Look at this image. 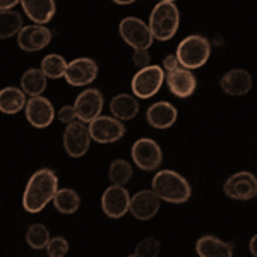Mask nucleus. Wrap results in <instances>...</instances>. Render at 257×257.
I'll return each instance as SVG.
<instances>
[{
  "label": "nucleus",
  "mask_w": 257,
  "mask_h": 257,
  "mask_svg": "<svg viewBox=\"0 0 257 257\" xmlns=\"http://www.w3.org/2000/svg\"><path fill=\"white\" fill-rule=\"evenodd\" d=\"M113 4H117V6H131V4L138 2V0H111Z\"/></svg>",
  "instance_id": "nucleus-37"
},
{
  "label": "nucleus",
  "mask_w": 257,
  "mask_h": 257,
  "mask_svg": "<svg viewBox=\"0 0 257 257\" xmlns=\"http://www.w3.org/2000/svg\"><path fill=\"white\" fill-rule=\"evenodd\" d=\"M153 192L158 196L161 201L170 202V204H182L187 202L192 196L190 184L185 180L180 173L173 170H160L153 177Z\"/></svg>",
  "instance_id": "nucleus-2"
},
{
  "label": "nucleus",
  "mask_w": 257,
  "mask_h": 257,
  "mask_svg": "<svg viewBox=\"0 0 257 257\" xmlns=\"http://www.w3.org/2000/svg\"><path fill=\"white\" fill-rule=\"evenodd\" d=\"M225 196L235 201H250L257 197V177L250 172H238L225 182Z\"/></svg>",
  "instance_id": "nucleus-11"
},
{
  "label": "nucleus",
  "mask_w": 257,
  "mask_h": 257,
  "mask_svg": "<svg viewBox=\"0 0 257 257\" xmlns=\"http://www.w3.org/2000/svg\"><path fill=\"white\" fill-rule=\"evenodd\" d=\"M41 70L48 79H60L65 76V69H67V60L59 53H50L41 60Z\"/></svg>",
  "instance_id": "nucleus-27"
},
{
  "label": "nucleus",
  "mask_w": 257,
  "mask_h": 257,
  "mask_svg": "<svg viewBox=\"0 0 257 257\" xmlns=\"http://www.w3.org/2000/svg\"><path fill=\"white\" fill-rule=\"evenodd\" d=\"M177 108L168 101H158L151 105L146 111V120L155 128H170L177 122Z\"/></svg>",
  "instance_id": "nucleus-20"
},
{
  "label": "nucleus",
  "mask_w": 257,
  "mask_h": 257,
  "mask_svg": "<svg viewBox=\"0 0 257 257\" xmlns=\"http://www.w3.org/2000/svg\"><path fill=\"white\" fill-rule=\"evenodd\" d=\"M88 131L91 141H96L99 144L117 143L125 136V127H123L122 120L115 117H106V115H99L94 120H91Z\"/></svg>",
  "instance_id": "nucleus-8"
},
{
  "label": "nucleus",
  "mask_w": 257,
  "mask_h": 257,
  "mask_svg": "<svg viewBox=\"0 0 257 257\" xmlns=\"http://www.w3.org/2000/svg\"><path fill=\"white\" fill-rule=\"evenodd\" d=\"M177 59L185 69H199L208 62L211 55V43L202 35H190L180 41L177 48Z\"/></svg>",
  "instance_id": "nucleus-4"
},
{
  "label": "nucleus",
  "mask_w": 257,
  "mask_h": 257,
  "mask_svg": "<svg viewBox=\"0 0 257 257\" xmlns=\"http://www.w3.org/2000/svg\"><path fill=\"white\" fill-rule=\"evenodd\" d=\"M196 252L201 257H231L233 255V245L225 240H219L213 235H204L197 240Z\"/></svg>",
  "instance_id": "nucleus-21"
},
{
  "label": "nucleus",
  "mask_w": 257,
  "mask_h": 257,
  "mask_svg": "<svg viewBox=\"0 0 257 257\" xmlns=\"http://www.w3.org/2000/svg\"><path fill=\"white\" fill-rule=\"evenodd\" d=\"M47 81L48 77L41 69H28L21 77V89L28 96H40L47 89Z\"/></svg>",
  "instance_id": "nucleus-24"
},
{
  "label": "nucleus",
  "mask_w": 257,
  "mask_h": 257,
  "mask_svg": "<svg viewBox=\"0 0 257 257\" xmlns=\"http://www.w3.org/2000/svg\"><path fill=\"white\" fill-rule=\"evenodd\" d=\"M160 250H161V245H160L158 240L155 237H148L138 243L136 252L132 255L134 257H156V255H160Z\"/></svg>",
  "instance_id": "nucleus-30"
},
{
  "label": "nucleus",
  "mask_w": 257,
  "mask_h": 257,
  "mask_svg": "<svg viewBox=\"0 0 257 257\" xmlns=\"http://www.w3.org/2000/svg\"><path fill=\"white\" fill-rule=\"evenodd\" d=\"M118 33H120V36H122V40L134 50H138V48L149 50L153 41H155L149 26L144 21H141L138 18H125L120 21Z\"/></svg>",
  "instance_id": "nucleus-9"
},
{
  "label": "nucleus",
  "mask_w": 257,
  "mask_h": 257,
  "mask_svg": "<svg viewBox=\"0 0 257 257\" xmlns=\"http://www.w3.org/2000/svg\"><path fill=\"white\" fill-rule=\"evenodd\" d=\"M98 77V64L89 57H79L67 64L64 79L69 86L74 88H82L89 86L91 82Z\"/></svg>",
  "instance_id": "nucleus-10"
},
{
  "label": "nucleus",
  "mask_w": 257,
  "mask_h": 257,
  "mask_svg": "<svg viewBox=\"0 0 257 257\" xmlns=\"http://www.w3.org/2000/svg\"><path fill=\"white\" fill-rule=\"evenodd\" d=\"M26 93L21 88L14 86H7V88L0 89V113L6 115H16L21 110H24L26 105Z\"/></svg>",
  "instance_id": "nucleus-23"
},
{
  "label": "nucleus",
  "mask_w": 257,
  "mask_h": 257,
  "mask_svg": "<svg viewBox=\"0 0 257 257\" xmlns=\"http://www.w3.org/2000/svg\"><path fill=\"white\" fill-rule=\"evenodd\" d=\"M178 65H180V62H178L177 55H167L163 59V67H165L167 72H170V70H173V69H177Z\"/></svg>",
  "instance_id": "nucleus-34"
},
{
  "label": "nucleus",
  "mask_w": 257,
  "mask_h": 257,
  "mask_svg": "<svg viewBox=\"0 0 257 257\" xmlns=\"http://www.w3.org/2000/svg\"><path fill=\"white\" fill-rule=\"evenodd\" d=\"M23 28V16L19 12L7 9L0 11V40L16 36Z\"/></svg>",
  "instance_id": "nucleus-26"
},
{
  "label": "nucleus",
  "mask_w": 257,
  "mask_h": 257,
  "mask_svg": "<svg viewBox=\"0 0 257 257\" xmlns=\"http://www.w3.org/2000/svg\"><path fill=\"white\" fill-rule=\"evenodd\" d=\"M62 143H64V149L70 158H82L88 153L91 144V136L86 123L81 120H74V122L67 123Z\"/></svg>",
  "instance_id": "nucleus-7"
},
{
  "label": "nucleus",
  "mask_w": 257,
  "mask_h": 257,
  "mask_svg": "<svg viewBox=\"0 0 257 257\" xmlns=\"http://www.w3.org/2000/svg\"><path fill=\"white\" fill-rule=\"evenodd\" d=\"M132 62L138 69H143V67H148L151 65V55H149L148 48H138L134 50V55H132Z\"/></svg>",
  "instance_id": "nucleus-32"
},
{
  "label": "nucleus",
  "mask_w": 257,
  "mask_h": 257,
  "mask_svg": "<svg viewBox=\"0 0 257 257\" xmlns=\"http://www.w3.org/2000/svg\"><path fill=\"white\" fill-rule=\"evenodd\" d=\"M57 117H59V120L62 123H70V122H74V120L77 118V115H76V108H74V105H64L62 108L59 110V113H57Z\"/></svg>",
  "instance_id": "nucleus-33"
},
{
  "label": "nucleus",
  "mask_w": 257,
  "mask_h": 257,
  "mask_svg": "<svg viewBox=\"0 0 257 257\" xmlns=\"http://www.w3.org/2000/svg\"><path fill=\"white\" fill-rule=\"evenodd\" d=\"M69 252V242L64 237H53L47 243V254L50 257H64Z\"/></svg>",
  "instance_id": "nucleus-31"
},
{
  "label": "nucleus",
  "mask_w": 257,
  "mask_h": 257,
  "mask_svg": "<svg viewBox=\"0 0 257 257\" xmlns=\"http://www.w3.org/2000/svg\"><path fill=\"white\" fill-rule=\"evenodd\" d=\"M132 165L125 160H113L108 168V178L115 185H125L132 178Z\"/></svg>",
  "instance_id": "nucleus-28"
},
{
  "label": "nucleus",
  "mask_w": 257,
  "mask_h": 257,
  "mask_svg": "<svg viewBox=\"0 0 257 257\" xmlns=\"http://www.w3.org/2000/svg\"><path fill=\"white\" fill-rule=\"evenodd\" d=\"M131 156L132 161L143 172H155L163 163V153H161L160 144L149 138L136 141L134 146L131 149Z\"/></svg>",
  "instance_id": "nucleus-6"
},
{
  "label": "nucleus",
  "mask_w": 257,
  "mask_h": 257,
  "mask_svg": "<svg viewBox=\"0 0 257 257\" xmlns=\"http://www.w3.org/2000/svg\"><path fill=\"white\" fill-rule=\"evenodd\" d=\"M163 2H177V0H163Z\"/></svg>",
  "instance_id": "nucleus-38"
},
{
  "label": "nucleus",
  "mask_w": 257,
  "mask_h": 257,
  "mask_svg": "<svg viewBox=\"0 0 257 257\" xmlns=\"http://www.w3.org/2000/svg\"><path fill=\"white\" fill-rule=\"evenodd\" d=\"M165 79H167L170 93L177 98L192 96L197 86L196 76L190 72V69H185V67H177V69L170 70V72H167V76H165Z\"/></svg>",
  "instance_id": "nucleus-17"
},
{
  "label": "nucleus",
  "mask_w": 257,
  "mask_h": 257,
  "mask_svg": "<svg viewBox=\"0 0 257 257\" xmlns=\"http://www.w3.org/2000/svg\"><path fill=\"white\" fill-rule=\"evenodd\" d=\"M149 30L155 40L158 41H168L177 35L178 26H180V12L178 7L173 2H163L156 4L149 16Z\"/></svg>",
  "instance_id": "nucleus-3"
},
{
  "label": "nucleus",
  "mask_w": 257,
  "mask_h": 257,
  "mask_svg": "<svg viewBox=\"0 0 257 257\" xmlns=\"http://www.w3.org/2000/svg\"><path fill=\"white\" fill-rule=\"evenodd\" d=\"M219 86L230 96H243L252 89V76L245 69H231L221 77Z\"/></svg>",
  "instance_id": "nucleus-18"
},
{
  "label": "nucleus",
  "mask_w": 257,
  "mask_h": 257,
  "mask_svg": "<svg viewBox=\"0 0 257 257\" xmlns=\"http://www.w3.org/2000/svg\"><path fill=\"white\" fill-rule=\"evenodd\" d=\"M59 190V178L50 168H41L35 172L28 180V185L23 194V208L31 214L41 213Z\"/></svg>",
  "instance_id": "nucleus-1"
},
{
  "label": "nucleus",
  "mask_w": 257,
  "mask_h": 257,
  "mask_svg": "<svg viewBox=\"0 0 257 257\" xmlns=\"http://www.w3.org/2000/svg\"><path fill=\"white\" fill-rule=\"evenodd\" d=\"M21 0H0V11H7V9H14Z\"/></svg>",
  "instance_id": "nucleus-35"
},
{
  "label": "nucleus",
  "mask_w": 257,
  "mask_h": 257,
  "mask_svg": "<svg viewBox=\"0 0 257 257\" xmlns=\"http://www.w3.org/2000/svg\"><path fill=\"white\" fill-rule=\"evenodd\" d=\"M161 199L151 190H139L136 196L131 197V208L128 211L132 216L139 221H148V219L155 218L156 213L160 211Z\"/></svg>",
  "instance_id": "nucleus-16"
},
{
  "label": "nucleus",
  "mask_w": 257,
  "mask_h": 257,
  "mask_svg": "<svg viewBox=\"0 0 257 257\" xmlns=\"http://www.w3.org/2000/svg\"><path fill=\"white\" fill-rule=\"evenodd\" d=\"M103 105H105V98H103L101 91L94 89V88L84 89L79 96L76 98V103H74L77 120H81V122H84V123H89L91 120H94L101 115Z\"/></svg>",
  "instance_id": "nucleus-14"
},
{
  "label": "nucleus",
  "mask_w": 257,
  "mask_h": 257,
  "mask_svg": "<svg viewBox=\"0 0 257 257\" xmlns=\"http://www.w3.org/2000/svg\"><path fill=\"white\" fill-rule=\"evenodd\" d=\"M24 14L36 24H47L55 18V0H21Z\"/></svg>",
  "instance_id": "nucleus-19"
},
{
  "label": "nucleus",
  "mask_w": 257,
  "mask_h": 257,
  "mask_svg": "<svg viewBox=\"0 0 257 257\" xmlns=\"http://www.w3.org/2000/svg\"><path fill=\"white\" fill-rule=\"evenodd\" d=\"M165 82V70L160 65H148L139 69V72L132 77L131 89L132 94L139 99H148L155 96Z\"/></svg>",
  "instance_id": "nucleus-5"
},
{
  "label": "nucleus",
  "mask_w": 257,
  "mask_h": 257,
  "mask_svg": "<svg viewBox=\"0 0 257 257\" xmlns=\"http://www.w3.org/2000/svg\"><path fill=\"white\" fill-rule=\"evenodd\" d=\"M131 208V194L125 185H110L101 196V209L111 219L125 216Z\"/></svg>",
  "instance_id": "nucleus-12"
},
{
  "label": "nucleus",
  "mask_w": 257,
  "mask_h": 257,
  "mask_svg": "<svg viewBox=\"0 0 257 257\" xmlns=\"http://www.w3.org/2000/svg\"><path fill=\"white\" fill-rule=\"evenodd\" d=\"M52 41V31L45 24H31V26H23L18 33V45L24 52H40L47 48Z\"/></svg>",
  "instance_id": "nucleus-15"
},
{
  "label": "nucleus",
  "mask_w": 257,
  "mask_h": 257,
  "mask_svg": "<svg viewBox=\"0 0 257 257\" xmlns=\"http://www.w3.org/2000/svg\"><path fill=\"white\" fill-rule=\"evenodd\" d=\"M53 206L62 214H74L81 206V197L74 189H59L53 196Z\"/></svg>",
  "instance_id": "nucleus-25"
},
{
  "label": "nucleus",
  "mask_w": 257,
  "mask_h": 257,
  "mask_svg": "<svg viewBox=\"0 0 257 257\" xmlns=\"http://www.w3.org/2000/svg\"><path fill=\"white\" fill-rule=\"evenodd\" d=\"M48 240H50V231L45 225L35 223V225H31L28 228L26 242L31 248H35V250H43V248H47Z\"/></svg>",
  "instance_id": "nucleus-29"
},
{
  "label": "nucleus",
  "mask_w": 257,
  "mask_h": 257,
  "mask_svg": "<svg viewBox=\"0 0 257 257\" xmlns=\"http://www.w3.org/2000/svg\"><path fill=\"white\" fill-rule=\"evenodd\" d=\"M24 113L26 120L31 127L35 128H47L52 125L53 118H55V108H53L52 101L47 98L31 96L24 105Z\"/></svg>",
  "instance_id": "nucleus-13"
},
{
  "label": "nucleus",
  "mask_w": 257,
  "mask_h": 257,
  "mask_svg": "<svg viewBox=\"0 0 257 257\" xmlns=\"http://www.w3.org/2000/svg\"><path fill=\"white\" fill-rule=\"evenodd\" d=\"M110 111L115 118L122 120H132L136 115L139 113V103H138V98L134 94H117L113 96V99L110 101Z\"/></svg>",
  "instance_id": "nucleus-22"
},
{
  "label": "nucleus",
  "mask_w": 257,
  "mask_h": 257,
  "mask_svg": "<svg viewBox=\"0 0 257 257\" xmlns=\"http://www.w3.org/2000/svg\"><path fill=\"white\" fill-rule=\"evenodd\" d=\"M248 248H250L252 255L257 257V235H254V237L250 238V242H248Z\"/></svg>",
  "instance_id": "nucleus-36"
}]
</instances>
